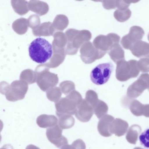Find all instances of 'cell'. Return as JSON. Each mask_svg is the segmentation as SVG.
I'll return each mask as SVG.
<instances>
[{"mask_svg":"<svg viewBox=\"0 0 149 149\" xmlns=\"http://www.w3.org/2000/svg\"><path fill=\"white\" fill-rule=\"evenodd\" d=\"M141 144L146 148H149V129H146L139 137Z\"/></svg>","mask_w":149,"mask_h":149,"instance_id":"cell-25","label":"cell"},{"mask_svg":"<svg viewBox=\"0 0 149 149\" xmlns=\"http://www.w3.org/2000/svg\"><path fill=\"white\" fill-rule=\"evenodd\" d=\"M36 123L41 128H50L57 125L58 119L54 115L43 114L38 117Z\"/></svg>","mask_w":149,"mask_h":149,"instance_id":"cell-15","label":"cell"},{"mask_svg":"<svg viewBox=\"0 0 149 149\" xmlns=\"http://www.w3.org/2000/svg\"><path fill=\"white\" fill-rule=\"evenodd\" d=\"M58 117V125L62 130L72 128L74 125V118L71 115H61Z\"/></svg>","mask_w":149,"mask_h":149,"instance_id":"cell-19","label":"cell"},{"mask_svg":"<svg viewBox=\"0 0 149 149\" xmlns=\"http://www.w3.org/2000/svg\"><path fill=\"white\" fill-rule=\"evenodd\" d=\"M85 100L93 108L99 101V99L97 94L95 91L89 90L86 93Z\"/></svg>","mask_w":149,"mask_h":149,"instance_id":"cell-22","label":"cell"},{"mask_svg":"<svg viewBox=\"0 0 149 149\" xmlns=\"http://www.w3.org/2000/svg\"><path fill=\"white\" fill-rule=\"evenodd\" d=\"M148 91H149V89H148Z\"/></svg>","mask_w":149,"mask_h":149,"instance_id":"cell-34","label":"cell"},{"mask_svg":"<svg viewBox=\"0 0 149 149\" xmlns=\"http://www.w3.org/2000/svg\"><path fill=\"white\" fill-rule=\"evenodd\" d=\"M147 89H149V74L145 73L142 74L136 81L129 86L127 96L130 99H135L141 95Z\"/></svg>","mask_w":149,"mask_h":149,"instance_id":"cell-5","label":"cell"},{"mask_svg":"<svg viewBox=\"0 0 149 149\" xmlns=\"http://www.w3.org/2000/svg\"><path fill=\"white\" fill-rule=\"evenodd\" d=\"M71 145L73 146L75 149H86V145L81 139L76 140L72 143Z\"/></svg>","mask_w":149,"mask_h":149,"instance_id":"cell-28","label":"cell"},{"mask_svg":"<svg viewBox=\"0 0 149 149\" xmlns=\"http://www.w3.org/2000/svg\"><path fill=\"white\" fill-rule=\"evenodd\" d=\"M93 109L94 113L99 119H101L107 115L109 110L107 104L104 102L100 100H99L96 104L93 107Z\"/></svg>","mask_w":149,"mask_h":149,"instance_id":"cell-20","label":"cell"},{"mask_svg":"<svg viewBox=\"0 0 149 149\" xmlns=\"http://www.w3.org/2000/svg\"><path fill=\"white\" fill-rule=\"evenodd\" d=\"M61 96V93L58 88L50 91L47 93V97L49 100L52 102H55V103L59 101Z\"/></svg>","mask_w":149,"mask_h":149,"instance_id":"cell-24","label":"cell"},{"mask_svg":"<svg viewBox=\"0 0 149 149\" xmlns=\"http://www.w3.org/2000/svg\"><path fill=\"white\" fill-rule=\"evenodd\" d=\"M102 3L104 8L107 10H110L116 8V0L104 1H102Z\"/></svg>","mask_w":149,"mask_h":149,"instance_id":"cell-27","label":"cell"},{"mask_svg":"<svg viewBox=\"0 0 149 149\" xmlns=\"http://www.w3.org/2000/svg\"><path fill=\"white\" fill-rule=\"evenodd\" d=\"M130 50L132 54L138 58H149V43L146 42H137Z\"/></svg>","mask_w":149,"mask_h":149,"instance_id":"cell-12","label":"cell"},{"mask_svg":"<svg viewBox=\"0 0 149 149\" xmlns=\"http://www.w3.org/2000/svg\"><path fill=\"white\" fill-rule=\"evenodd\" d=\"M131 112L136 116H144L146 117L148 116L149 111V104H143L137 100H134L130 105Z\"/></svg>","mask_w":149,"mask_h":149,"instance_id":"cell-14","label":"cell"},{"mask_svg":"<svg viewBox=\"0 0 149 149\" xmlns=\"http://www.w3.org/2000/svg\"><path fill=\"white\" fill-rule=\"evenodd\" d=\"M81 96L77 91L72 92L66 97L55 103L56 114L58 116L62 115L75 114L78 104L82 101Z\"/></svg>","mask_w":149,"mask_h":149,"instance_id":"cell-2","label":"cell"},{"mask_svg":"<svg viewBox=\"0 0 149 149\" xmlns=\"http://www.w3.org/2000/svg\"><path fill=\"white\" fill-rule=\"evenodd\" d=\"M138 67L143 73L149 72V58H142L138 62Z\"/></svg>","mask_w":149,"mask_h":149,"instance_id":"cell-23","label":"cell"},{"mask_svg":"<svg viewBox=\"0 0 149 149\" xmlns=\"http://www.w3.org/2000/svg\"><path fill=\"white\" fill-rule=\"evenodd\" d=\"M148 40H149V33L148 35Z\"/></svg>","mask_w":149,"mask_h":149,"instance_id":"cell-33","label":"cell"},{"mask_svg":"<svg viewBox=\"0 0 149 149\" xmlns=\"http://www.w3.org/2000/svg\"><path fill=\"white\" fill-rule=\"evenodd\" d=\"M116 64V78L120 81H126L131 78L136 77L140 72L136 60L126 61L124 60L118 62Z\"/></svg>","mask_w":149,"mask_h":149,"instance_id":"cell-3","label":"cell"},{"mask_svg":"<svg viewBox=\"0 0 149 149\" xmlns=\"http://www.w3.org/2000/svg\"><path fill=\"white\" fill-rule=\"evenodd\" d=\"M48 139L58 148H61L68 144V139L62 135V129L56 125L47 130L46 132Z\"/></svg>","mask_w":149,"mask_h":149,"instance_id":"cell-7","label":"cell"},{"mask_svg":"<svg viewBox=\"0 0 149 149\" xmlns=\"http://www.w3.org/2000/svg\"><path fill=\"white\" fill-rule=\"evenodd\" d=\"M1 149H14V148L11 145L6 144Z\"/></svg>","mask_w":149,"mask_h":149,"instance_id":"cell-29","label":"cell"},{"mask_svg":"<svg viewBox=\"0 0 149 149\" xmlns=\"http://www.w3.org/2000/svg\"><path fill=\"white\" fill-rule=\"evenodd\" d=\"M144 34V31L142 28L138 26H133L130 28L129 34L126 36L133 45L137 42L142 40Z\"/></svg>","mask_w":149,"mask_h":149,"instance_id":"cell-16","label":"cell"},{"mask_svg":"<svg viewBox=\"0 0 149 149\" xmlns=\"http://www.w3.org/2000/svg\"><path fill=\"white\" fill-rule=\"evenodd\" d=\"M94 113L92 106L83 100L77 106L75 116L79 121L86 123L90 120Z\"/></svg>","mask_w":149,"mask_h":149,"instance_id":"cell-10","label":"cell"},{"mask_svg":"<svg viewBox=\"0 0 149 149\" xmlns=\"http://www.w3.org/2000/svg\"><path fill=\"white\" fill-rule=\"evenodd\" d=\"M134 2L132 1H123V0H116V8L120 10H124L128 9L131 3Z\"/></svg>","mask_w":149,"mask_h":149,"instance_id":"cell-26","label":"cell"},{"mask_svg":"<svg viewBox=\"0 0 149 149\" xmlns=\"http://www.w3.org/2000/svg\"><path fill=\"white\" fill-rule=\"evenodd\" d=\"M108 53L111 60L115 63L125 60L124 51L119 43L114 44Z\"/></svg>","mask_w":149,"mask_h":149,"instance_id":"cell-17","label":"cell"},{"mask_svg":"<svg viewBox=\"0 0 149 149\" xmlns=\"http://www.w3.org/2000/svg\"><path fill=\"white\" fill-rule=\"evenodd\" d=\"M113 70L111 63L99 64L94 68L90 74L91 81L96 85H102L107 82Z\"/></svg>","mask_w":149,"mask_h":149,"instance_id":"cell-4","label":"cell"},{"mask_svg":"<svg viewBox=\"0 0 149 149\" xmlns=\"http://www.w3.org/2000/svg\"><path fill=\"white\" fill-rule=\"evenodd\" d=\"M120 37L116 34L109 33L107 36L99 35L94 40V45L98 50L107 53L116 43H119Z\"/></svg>","mask_w":149,"mask_h":149,"instance_id":"cell-6","label":"cell"},{"mask_svg":"<svg viewBox=\"0 0 149 149\" xmlns=\"http://www.w3.org/2000/svg\"><path fill=\"white\" fill-rule=\"evenodd\" d=\"M114 120V117L109 115H105L100 119L97 124V130L100 135L106 137L111 136L110 128Z\"/></svg>","mask_w":149,"mask_h":149,"instance_id":"cell-11","label":"cell"},{"mask_svg":"<svg viewBox=\"0 0 149 149\" xmlns=\"http://www.w3.org/2000/svg\"><path fill=\"white\" fill-rule=\"evenodd\" d=\"M26 149H40V148L33 145L30 144L28 146Z\"/></svg>","mask_w":149,"mask_h":149,"instance_id":"cell-30","label":"cell"},{"mask_svg":"<svg viewBox=\"0 0 149 149\" xmlns=\"http://www.w3.org/2000/svg\"><path fill=\"white\" fill-rule=\"evenodd\" d=\"M129 128V124L126 121L120 118H116L111 125L110 131L111 134L118 137L123 136Z\"/></svg>","mask_w":149,"mask_h":149,"instance_id":"cell-13","label":"cell"},{"mask_svg":"<svg viewBox=\"0 0 149 149\" xmlns=\"http://www.w3.org/2000/svg\"><path fill=\"white\" fill-rule=\"evenodd\" d=\"M29 51V56L33 61L43 64L52 57L53 47L51 44L45 39L38 38L30 43Z\"/></svg>","mask_w":149,"mask_h":149,"instance_id":"cell-1","label":"cell"},{"mask_svg":"<svg viewBox=\"0 0 149 149\" xmlns=\"http://www.w3.org/2000/svg\"><path fill=\"white\" fill-rule=\"evenodd\" d=\"M132 13L129 8L124 10L117 9L114 13L116 19L119 22H123L129 19L131 16Z\"/></svg>","mask_w":149,"mask_h":149,"instance_id":"cell-21","label":"cell"},{"mask_svg":"<svg viewBox=\"0 0 149 149\" xmlns=\"http://www.w3.org/2000/svg\"><path fill=\"white\" fill-rule=\"evenodd\" d=\"M142 131L141 126L135 124L132 125L128 130L126 135V139L129 143L136 144L139 136Z\"/></svg>","mask_w":149,"mask_h":149,"instance_id":"cell-18","label":"cell"},{"mask_svg":"<svg viewBox=\"0 0 149 149\" xmlns=\"http://www.w3.org/2000/svg\"><path fill=\"white\" fill-rule=\"evenodd\" d=\"M61 149H75L72 145H66L63 146Z\"/></svg>","mask_w":149,"mask_h":149,"instance_id":"cell-31","label":"cell"},{"mask_svg":"<svg viewBox=\"0 0 149 149\" xmlns=\"http://www.w3.org/2000/svg\"><path fill=\"white\" fill-rule=\"evenodd\" d=\"M83 49V51L84 53L83 61L86 63H92L96 60L103 57L106 54L98 50L90 42L86 43L84 46Z\"/></svg>","mask_w":149,"mask_h":149,"instance_id":"cell-8","label":"cell"},{"mask_svg":"<svg viewBox=\"0 0 149 149\" xmlns=\"http://www.w3.org/2000/svg\"><path fill=\"white\" fill-rule=\"evenodd\" d=\"M13 87L6 91V99L10 102H15L18 100H22L25 97L27 91L28 87L25 84H12Z\"/></svg>","mask_w":149,"mask_h":149,"instance_id":"cell-9","label":"cell"},{"mask_svg":"<svg viewBox=\"0 0 149 149\" xmlns=\"http://www.w3.org/2000/svg\"><path fill=\"white\" fill-rule=\"evenodd\" d=\"M133 149H143V148H141V147H135V148H134Z\"/></svg>","mask_w":149,"mask_h":149,"instance_id":"cell-32","label":"cell"}]
</instances>
